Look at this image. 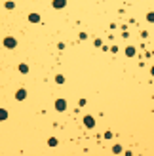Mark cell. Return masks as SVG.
<instances>
[{
    "instance_id": "5b68a950",
    "label": "cell",
    "mask_w": 154,
    "mask_h": 156,
    "mask_svg": "<svg viewBox=\"0 0 154 156\" xmlns=\"http://www.w3.org/2000/svg\"><path fill=\"white\" fill-rule=\"evenodd\" d=\"M15 97L19 99V101H23V99L27 97V91H25V90H19V91H17V93H15Z\"/></svg>"
},
{
    "instance_id": "7c38bea8",
    "label": "cell",
    "mask_w": 154,
    "mask_h": 156,
    "mask_svg": "<svg viewBox=\"0 0 154 156\" xmlns=\"http://www.w3.org/2000/svg\"><path fill=\"white\" fill-rule=\"evenodd\" d=\"M146 19H149L150 23H154V12H152V13H149V15H146Z\"/></svg>"
},
{
    "instance_id": "7a4b0ae2",
    "label": "cell",
    "mask_w": 154,
    "mask_h": 156,
    "mask_svg": "<svg viewBox=\"0 0 154 156\" xmlns=\"http://www.w3.org/2000/svg\"><path fill=\"white\" fill-rule=\"evenodd\" d=\"M55 109H57L59 112H63L67 109V101H65V99H57V101H55Z\"/></svg>"
},
{
    "instance_id": "8fae6325",
    "label": "cell",
    "mask_w": 154,
    "mask_h": 156,
    "mask_svg": "<svg viewBox=\"0 0 154 156\" xmlns=\"http://www.w3.org/2000/svg\"><path fill=\"white\" fill-rule=\"evenodd\" d=\"M55 145H57V139L52 137V139H50V147H55Z\"/></svg>"
},
{
    "instance_id": "9c48e42d",
    "label": "cell",
    "mask_w": 154,
    "mask_h": 156,
    "mask_svg": "<svg viewBox=\"0 0 154 156\" xmlns=\"http://www.w3.org/2000/svg\"><path fill=\"white\" fill-rule=\"evenodd\" d=\"M6 118H8V110L0 109V120H6Z\"/></svg>"
},
{
    "instance_id": "4fadbf2b",
    "label": "cell",
    "mask_w": 154,
    "mask_h": 156,
    "mask_svg": "<svg viewBox=\"0 0 154 156\" xmlns=\"http://www.w3.org/2000/svg\"><path fill=\"white\" fill-rule=\"evenodd\" d=\"M152 76H154V67H152Z\"/></svg>"
},
{
    "instance_id": "3957f363",
    "label": "cell",
    "mask_w": 154,
    "mask_h": 156,
    "mask_svg": "<svg viewBox=\"0 0 154 156\" xmlns=\"http://www.w3.org/2000/svg\"><path fill=\"white\" fill-rule=\"evenodd\" d=\"M67 6V0H53V8L55 10H61V8H65Z\"/></svg>"
},
{
    "instance_id": "277c9868",
    "label": "cell",
    "mask_w": 154,
    "mask_h": 156,
    "mask_svg": "<svg viewBox=\"0 0 154 156\" xmlns=\"http://www.w3.org/2000/svg\"><path fill=\"white\" fill-rule=\"evenodd\" d=\"M84 124H86V127H93L95 126V120L92 116H86V118H84Z\"/></svg>"
},
{
    "instance_id": "52a82bcc",
    "label": "cell",
    "mask_w": 154,
    "mask_h": 156,
    "mask_svg": "<svg viewBox=\"0 0 154 156\" xmlns=\"http://www.w3.org/2000/svg\"><path fill=\"white\" fill-rule=\"evenodd\" d=\"M126 53H128V57H133V55H135V48H128V49H126Z\"/></svg>"
},
{
    "instance_id": "8992f818",
    "label": "cell",
    "mask_w": 154,
    "mask_h": 156,
    "mask_svg": "<svg viewBox=\"0 0 154 156\" xmlns=\"http://www.w3.org/2000/svg\"><path fill=\"white\" fill-rule=\"evenodd\" d=\"M29 19L32 21V23H38V21H40V15H38V13H31Z\"/></svg>"
},
{
    "instance_id": "30bf717a",
    "label": "cell",
    "mask_w": 154,
    "mask_h": 156,
    "mask_svg": "<svg viewBox=\"0 0 154 156\" xmlns=\"http://www.w3.org/2000/svg\"><path fill=\"white\" fill-rule=\"evenodd\" d=\"M55 82H57V84H63V82H65V76H63V74H57V76H55Z\"/></svg>"
},
{
    "instance_id": "6da1fadb",
    "label": "cell",
    "mask_w": 154,
    "mask_h": 156,
    "mask_svg": "<svg viewBox=\"0 0 154 156\" xmlns=\"http://www.w3.org/2000/svg\"><path fill=\"white\" fill-rule=\"evenodd\" d=\"M4 46L6 48H15L17 46V40L13 38V36H8V38H4Z\"/></svg>"
},
{
    "instance_id": "ba28073f",
    "label": "cell",
    "mask_w": 154,
    "mask_h": 156,
    "mask_svg": "<svg viewBox=\"0 0 154 156\" xmlns=\"http://www.w3.org/2000/svg\"><path fill=\"white\" fill-rule=\"evenodd\" d=\"M19 70H21V73L25 74V73H29V67H27L25 63H21V65H19Z\"/></svg>"
}]
</instances>
